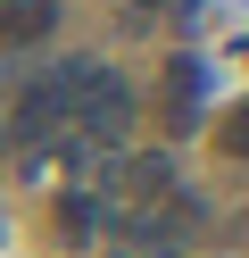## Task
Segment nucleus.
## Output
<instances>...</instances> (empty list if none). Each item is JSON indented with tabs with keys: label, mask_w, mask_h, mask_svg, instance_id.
Here are the masks:
<instances>
[{
	"label": "nucleus",
	"mask_w": 249,
	"mask_h": 258,
	"mask_svg": "<svg viewBox=\"0 0 249 258\" xmlns=\"http://www.w3.org/2000/svg\"><path fill=\"white\" fill-rule=\"evenodd\" d=\"M66 125H75V84H66V67L17 92V142H33V150H42V142H58Z\"/></svg>",
	"instance_id": "nucleus-1"
},
{
	"label": "nucleus",
	"mask_w": 249,
	"mask_h": 258,
	"mask_svg": "<svg viewBox=\"0 0 249 258\" xmlns=\"http://www.w3.org/2000/svg\"><path fill=\"white\" fill-rule=\"evenodd\" d=\"M108 191H116V200H141V208H158L166 191H175V158H158V150H133V158H116V167H108Z\"/></svg>",
	"instance_id": "nucleus-2"
},
{
	"label": "nucleus",
	"mask_w": 249,
	"mask_h": 258,
	"mask_svg": "<svg viewBox=\"0 0 249 258\" xmlns=\"http://www.w3.org/2000/svg\"><path fill=\"white\" fill-rule=\"evenodd\" d=\"M58 34V0H0V42H50Z\"/></svg>",
	"instance_id": "nucleus-3"
},
{
	"label": "nucleus",
	"mask_w": 249,
	"mask_h": 258,
	"mask_svg": "<svg viewBox=\"0 0 249 258\" xmlns=\"http://www.w3.org/2000/svg\"><path fill=\"white\" fill-rule=\"evenodd\" d=\"M216 142H224V158H241V167H249V100L224 117V134H216Z\"/></svg>",
	"instance_id": "nucleus-4"
}]
</instances>
